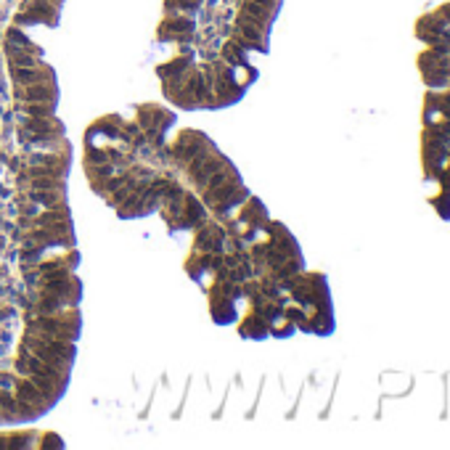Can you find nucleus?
Instances as JSON below:
<instances>
[{
    "label": "nucleus",
    "instance_id": "6e6552de",
    "mask_svg": "<svg viewBox=\"0 0 450 450\" xmlns=\"http://www.w3.org/2000/svg\"><path fill=\"white\" fill-rule=\"evenodd\" d=\"M244 207V212H241V220L244 223L254 225V228H263L265 223H267V212H265L263 201L260 199H247V204H241Z\"/></svg>",
    "mask_w": 450,
    "mask_h": 450
},
{
    "label": "nucleus",
    "instance_id": "a211bd4d",
    "mask_svg": "<svg viewBox=\"0 0 450 450\" xmlns=\"http://www.w3.org/2000/svg\"><path fill=\"white\" fill-rule=\"evenodd\" d=\"M13 384H16V376H13V373H3V371H0V389H8V392H13Z\"/></svg>",
    "mask_w": 450,
    "mask_h": 450
},
{
    "label": "nucleus",
    "instance_id": "2eb2a0df",
    "mask_svg": "<svg viewBox=\"0 0 450 450\" xmlns=\"http://www.w3.org/2000/svg\"><path fill=\"white\" fill-rule=\"evenodd\" d=\"M48 188H64V178L45 175V178H32L29 180V191H48Z\"/></svg>",
    "mask_w": 450,
    "mask_h": 450
},
{
    "label": "nucleus",
    "instance_id": "f03ea898",
    "mask_svg": "<svg viewBox=\"0 0 450 450\" xmlns=\"http://www.w3.org/2000/svg\"><path fill=\"white\" fill-rule=\"evenodd\" d=\"M11 77L16 85H35V82H56L53 79V69L48 66H13L11 64Z\"/></svg>",
    "mask_w": 450,
    "mask_h": 450
},
{
    "label": "nucleus",
    "instance_id": "39448f33",
    "mask_svg": "<svg viewBox=\"0 0 450 450\" xmlns=\"http://www.w3.org/2000/svg\"><path fill=\"white\" fill-rule=\"evenodd\" d=\"M241 19H247V22H251V24H257L260 29L267 32V26L273 22V11L263 8V6L254 3V0H244V3H241Z\"/></svg>",
    "mask_w": 450,
    "mask_h": 450
},
{
    "label": "nucleus",
    "instance_id": "1a4fd4ad",
    "mask_svg": "<svg viewBox=\"0 0 450 450\" xmlns=\"http://www.w3.org/2000/svg\"><path fill=\"white\" fill-rule=\"evenodd\" d=\"M6 53H8V64H13V66H40L38 53L26 51V48H22V45H11V42H6Z\"/></svg>",
    "mask_w": 450,
    "mask_h": 450
},
{
    "label": "nucleus",
    "instance_id": "20e7f679",
    "mask_svg": "<svg viewBox=\"0 0 450 450\" xmlns=\"http://www.w3.org/2000/svg\"><path fill=\"white\" fill-rule=\"evenodd\" d=\"M29 199L42 210H66L64 188H48V191H29Z\"/></svg>",
    "mask_w": 450,
    "mask_h": 450
},
{
    "label": "nucleus",
    "instance_id": "9b49d317",
    "mask_svg": "<svg viewBox=\"0 0 450 450\" xmlns=\"http://www.w3.org/2000/svg\"><path fill=\"white\" fill-rule=\"evenodd\" d=\"M220 56H223V61L228 66H249L247 51H244V48L238 45L236 40H228V42L223 45V53H220Z\"/></svg>",
    "mask_w": 450,
    "mask_h": 450
},
{
    "label": "nucleus",
    "instance_id": "0eeeda50",
    "mask_svg": "<svg viewBox=\"0 0 450 450\" xmlns=\"http://www.w3.org/2000/svg\"><path fill=\"white\" fill-rule=\"evenodd\" d=\"M24 132H35V135H56V132H64L61 122L53 117H26L24 119Z\"/></svg>",
    "mask_w": 450,
    "mask_h": 450
},
{
    "label": "nucleus",
    "instance_id": "423d86ee",
    "mask_svg": "<svg viewBox=\"0 0 450 450\" xmlns=\"http://www.w3.org/2000/svg\"><path fill=\"white\" fill-rule=\"evenodd\" d=\"M238 185H244V183H241V178L236 175V178H231V180H225V183L215 185V188H204V191H201V199H204V204L217 207V204H223L225 199L236 191Z\"/></svg>",
    "mask_w": 450,
    "mask_h": 450
},
{
    "label": "nucleus",
    "instance_id": "f3484780",
    "mask_svg": "<svg viewBox=\"0 0 450 450\" xmlns=\"http://www.w3.org/2000/svg\"><path fill=\"white\" fill-rule=\"evenodd\" d=\"M432 204H435V210L440 212L445 220H450V191H445V188H442V194L432 199Z\"/></svg>",
    "mask_w": 450,
    "mask_h": 450
},
{
    "label": "nucleus",
    "instance_id": "7ed1b4c3",
    "mask_svg": "<svg viewBox=\"0 0 450 450\" xmlns=\"http://www.w3.org/2000/svg\"><path fill=\"white\" fill-rule=\"evenodd\" d=\"M13 395L19 397L22 403H29V405H35V408L42 413V410H48V405L51 403H45V395L40 392L38 387L32 384V379H16V384H13Z\"/></svg>",
    "mask_w": 450,
    "mask_h": 450
},
{
    "label": "nucleus",
    "instance_id": "9d476101",
    "mask_svg": "<svg viewBox=\"0 0 450 450\" xmlns=\"http://www.w3.org/2000/svg\"><path fill=\"white\" fill-rule=\"evenodd\" d=\"M267 331H270V323H267L260 313H251V316L241 323V334H244V336H251V339H263Z\"/></svg>",
    "mask_w": 450,
    "mask_h": 450
},
{
    "label": "nucleus",
    "instance_id": "ddd939ff",
    "mask_svg": "<svg viewBox=\"0 0 450 450\" xmlns=\"http://www.w3.org/2000/svg\"><path fill=\"white\" fill-rule=\"evenodd\" d=\"M69 220V207L66 210H45L32 217V225H56V223H64Z\"/></svg>",
    "mask_w": 450,
    "mask_h": 450
},
{
    "label": "nucleus",
    "instance_id": "4468645a",
    "mask_svg": "<svg viewBox=\"0 0 450 450\" xmlns=\"http://www.w3.org/2000/svg\"><path fill=\"white\" fill-rule=\"evenodd\" d=\"M6 42H11V45H22V48H26V51H32V53H38L40 56V48L32 42V40L26 38L19 26H11V29L6 32Z\"/></svg>",
    "mask_w": 450,
    "mask_h": 450
},
{
    "label": "nucleus",
    "instance_id": "f8f14e48",
    "mask_svg": "<svg viewBox=\"0 0 450 450\" xmlns=\"http://www.w3.org/2000/svg\"><path fill=\"white\" fill-rule=\"evenodd\" d=\"M22 111L26 117H53L56 104L53 101H32V104H22Z\"/></svg>",
    "mask_w": 450,
    "mask_h": 450
},
{
    "label": "nucleus",
    "instance_id": "dca6fc26",
    "mask_svg": "<svg viewBox=\"0 0 450 450\" xmlns=\"http://www.w3.org/2000/svg\"><path fill=\"white\" fill-rule=\"evenodd\" d=\"M188 66H191V61H188V59H178V61H170V64L159 66V75H162V77H167V75H172V77H180Z\"/></svg>",
    "mask_w": 450,
    "mask_h": 450
},
{
    "label": "nucleus",
    "instance_id": "f257e3e1",
    "mask_svg": "<svg viewBox=\"0 0 450 450\" xmlns=\"http://www.w3.org/2000/svg\"><path fill=\"white\" fill-rule=\"evenodd\" d=\"M13 95L22 101V104H32V101H53L59 104V91H56V82H35V85H16Z\"/></svg>",
    "mask_w": 450,
    "mask_h": 450
},
{
    "label": "nucleus",
    "instance_id": "6ab92c4d",
    "mask_svg": "<svg viewBox=\"0 0 450 450\" xmlns=\"http://www.w3.org/2000/svg\"><path fill=\"white\" fill-rule=\"evenodd\" d=\"M437 180H442V188H445V191H450V162L445 164V170L440 172V178H437Z\"/></svg>",
    "mask_w": 450,
    "mask_h": 450
},
{
    "label": "nucleus",
    "instance_id": "aec40b11",
    "mask_svg": "<svg viewBox=\"0 0 450 450\" xmlns=\"http://www.w3.org/2000/svg\"><path fill=\"white\" fill-rule=\"evenodd\" d=\"M22 212H24V215H32V217L38 215V212H35V207H29V204H26V207H22Z\"/></svg>",
    "mask_w": 450,
    "mask_h": 450
}]
</instances>
